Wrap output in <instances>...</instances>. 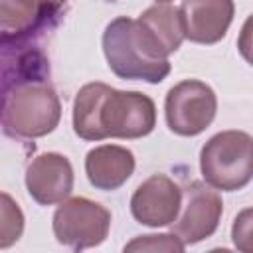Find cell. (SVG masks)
Here are the masks:
<instances>
[{
  "label": "cell",
  "mask_w": 253,
  "mask_h": 253,
  "mask_svg": "<svg viewBox=\"0 0 253 253\" xmlns=\"http://www.w3.org/2000/svg\"><path fill=\"white\" fill-rule=\"evenodd\" d=\"M51 229L57 243L73 253L101 245L111 229V211L83 196L63 200L51 217Z\"/></svg>",
  "instance_id": "cell-5"
},
{
  "label": "cell",
  "mask_w": 253,
  "mask_h": 253,
  "mask_svg": "<svg viewBox=\"0 0 253 253\" xmlns=\"http://www.w3.org/2000/svg\"><path fill=\"white\" fill-rule=\"evenodd\" d=\"M26 190L40 206L61 204L73 190V166L65 154L42 152L26 168Z\"/></svg>",
  "instance_id": "cell-9"
},
{
  "label": "cell",
  "mask_w": 253,
  "mask_h": 253,
  "mask_svg": "<svg viewBox=\"0 0 253 253\" xmlns=\"http://www.w3.org/2000/svg\"><path fill=\"white\" fill-rule=\"evenodd\" d=\"M136 158L132 150L121 144H101L87 152L85 174L93 188L103 192L119 190L132 176Z\"/></svg>",
  "instance_id": "cell-11"
},
{
  "label": "cell",
  "mask_w": 253,
  "mask_h": 253,
  "mask_svg": "<svg viewBox=\"0 0 253 253\" xmlns=\"http://www.w3.org/2000/svg\"><path fill=\"white\" fill-rule=\"evenodd\" d=\"M182 188L166 174L148 176L130 198L132 217L146 227L172 225L180 213Z\"/></svg>",
  "instance_id": "cell-8"
},
{
  "label": "cell",
  "mask_w": 253,
  "mask_h": 253,
  "mask_svg": "<svg viewBox=\"0 0 253 253\" xmlns=\"http://www.w3.org/2000/svg\"><path fill=\"white\" fill-rule=\"evenodd\" d=\"M123 253H186V245L178 235L170 233H148L132 237Z\"/></svg>",
  "instance_id": "cell-16"
},
{
  "label": "cell",
  "mask_w": 253,
  "mask_h": 253,
  "mask_svg": "<svg viewBox=\"0 0 253 253\" xmlns=\"http://www.w3.org/2000/svg\"><path fill=\"white\" fill-rule=\"evenodd\" d=\"M253 138L245 130H221L200 150L204 182L221 192L243 190L253 176Z\"/></svg>",
  "instance_id": "cell-4"
},
{
  "label": "cell",
  "mask_w": 253,
  "mask_h": 253,
  "mask_svg": "<svg viewBox=\"0 0 253 253\" xmlns=\"http://www.w3.org/2000/svg\"><path fill=\"white\" fill-rule=\"evenodd\" d=\"M215 91L200 79H184L168 89L164 117L168 128L178 136H198L215 119Z\"/></svg>",
  "instance_id": "cell-6"
},
{
  "label": "cell",
  "mask_w": 253,
  "mask_h": 253,
  "mask_svg": "<svg viewBox=\"0 0 253 253\" xmlns=\"http://www.w3.org/2000/svg\"><path fill=\"white\" fill-rule=\"evenodd\" d=\"M206 253H233V251L227 249V247H213V249H210V251H206Z\"/></svg>",
  "instance_id": "cell-18"
},
{
  "label": "cell",
  "mask_w": 253,
  "mask_h": 253,
  "mask_svg": "<svg viewBox=\"0 0 253 253\" xmlns=\"http://www.w3.org/2000/svg\"><path fill=\"white\" fill-rule=\"evenodd\" d=\"M221 213L223 200L217 190L202 180H194L182 190V206L172 223V233L178 235L184 245H196L215 233Z\"/></svg>",
  "instance_id": "cell-7"
},
{
  "label": "cell",
  "mask_w": 253,
  "mask_h": 253,
  "mask_svg": "<svg viewBox=\"0 0 253 253\" xmlns=\"http://www.w3.org/2000/svg\"><path fill=\"white\" fill-rule=\"evenodd\" d=\"M178 12L184 40L211 45L225 38L233 22L235 4L231 0H188L178 4Z\"/></svg>",
  "instance_id": "cell-10"
},
{
  "label": "cell",
  "mask_w": 253,
  "mask_h": 253,
  "mask_svg": "<svg viewBox=\"0 0 253 253\" xmlns=\"http://www.w3.org/2000/svg\"><path fill=\"white\" fill-rule=\"evenodd\" d=\"M103 53L109 69L126 81L162 83L172 65L152 36L128 16L111 20L103 32Z\"/></svg>",
  "instance_id": "cell-2"
},
{
  "label": "cell",
  "mask_w": 253,
  "mask_h": 253,
  "mask_svg": "<svg viewBox=\"0 0 253 253\" xmlns=\"http://www.w3.org/2000/svg\"><path fill=\"white\" fill-rule=\"evenodd\" d=\"M22 36L0 32V93L28 77H43L45 59L36 49H22Z\"/></svg>",
  "instance_id": "cell-12"
},
{
  "label": "cell",
  "mask_w": 253,
  "mask_h": 253,
  "mask_svg": "<svg viewBox=\"0 0 253 253\" xmlns=\"http://www.w3.org/2000/svg\"><path fill=\"white\" fill-rule=\"evenodd\" d=\"M45 4L22 2V0H0V32L10 36H24L40 26L43 20Z\"/></svg>",
  "instance_id": "cell-14"
},
{
  "label": "cell",
  "mask_w": 253,
  "mask_h": 253,
  "mask_svg": "<svg viewBox=\"0 0 253 253\" xmlns=\"http://www.w3.org/2000/svg\"><path fill=\"white\" fill-rule=\"evenodd\" d=\"M231 239L235 243V247L241 253H251V210L245 208L235 219H233V227H231Z\"/></svg>",
  "instance_id": "cell-17"
},
{
  "label": "cell",
  "mask_w": 253,
  "mask_h": 253,
  "mask_svg": "<svg viewBox=\"0 0 253 253\" xmlns=\"http://www.w3.org/2000/svg\"><path fill=\"white\" fill-rule=\"evenodd\" d=\"M26 217L18 202L6 194L0 192V249H8L16 245L24 233Z\"/></svg>",
  "instance_id": "cell-15"
},
{
  "label": "cell",
  "mask_w": 253,
  "mask_h": 253,
  "mask_svg": "<svg viewBox=\"0 0 253 253\" xmlns=\"http://www.w3.org/2000/svg\"><path fill=\"white\" fill-rule=\"evenodd\" d=\"M136 22L152 36V40L160 45V49L166 53V57L170 53L178 51V47L184 42L178 4H170V2L150 4L136 18Z\"/></svg>",
  "instance_id": "cell-13"
},
{
  "label": "cell",
  "mask_w": 253,
  "mask_h": 253,
  "mask_svg": "<svg viewBox=\"0 0 253 253\" xmlns=\"http://www.w3.org/2000/svg\"><path fill=\"white\" fill-rule=\"evenodd\" d=\"M61 119V101L45 77H28L0 93V125L18 138H42Z\"/></svg>",
  "instance_id": "cell-3"
},
{
  "label": "cell",
  "mask_w": 253,
  "mask_h": 253,
  "mask_svg": "<svg viewBox=\"0 0 253 253\" xmlns=\"http://www.w3.org/2000/svg\"><path fill=\"white\" fill-rule=\"evenodd\" d=\"M156 126V105L140 91H121L107 83L83 85L73 101V130L83 140L148 136Z\"/></svg>",
  "instance_id": "cell-1"
}]
</instances>
